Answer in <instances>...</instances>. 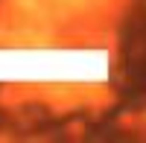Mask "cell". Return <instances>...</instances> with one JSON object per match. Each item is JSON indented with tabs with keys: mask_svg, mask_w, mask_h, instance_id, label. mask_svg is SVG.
<instances>
[{
	"mask_svg": "<svg viewBox=\"0 0 146 143\" xmlns=\"http://www.w3.org/2000/svg\"><path fill=\"white\" fill-rule=\"evenodd\" d=\"M64 3H70V6H82L85 0H64Z\"/></svg>",
	"mask_w": 146,
	"mask_h": 143,
	"instance_id": "1",
	"label": "cell"
}]
</instances>
